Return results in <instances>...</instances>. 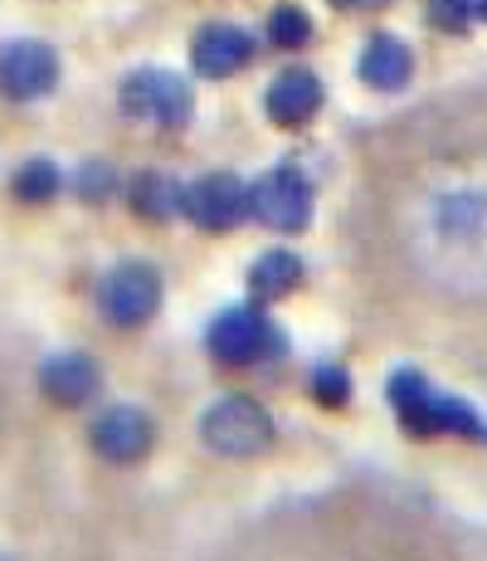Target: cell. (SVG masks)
<instances>
[{"instance_id":"1","label":"cell","mask_w":487,"mask_h":561,"mask_svg":"<svg viewBox=\"0 0 487 561\" xmlns=\"http://www.w3.org/2000/svg\"><path fill=\"white\" fill-rule=\"evenodd\" d=\"M385 401L399 415L405 435H415V439H439V435L483 439L487 435L478 410H473L468 401H459V396L434 391V386H429V376L415 371V366H395V371H390Z\"/></svg>"},{"instance_id":"2","label":"cell","mask_w":487,"mask_h":561,"mask_svg":"<svg viewBox=\"0 0 487 561\" xmlns=\"http://www.w3.org/2000/svg\"><path fill=\"white\" fill-rule=\"evenodd\" d=\"M205 352L230 371H248V366H268L288 357V332L264 312V304H234L205 328Z\"/></svg>"},{"instance_id":"3","label":"cell","mask_w":487,"mask_h":561,"mask_svg":"<svg viewBox=\"0 0 487 561\" xmlns=\"http://www.w3.org/2000/svg\"><path fill=\"white\" fill-rule=\"evenodd\" d=\"M200 439L224 459H254L274 445V415L254 396H224L200 415Z\"/></svg>"},{"instance_id":"4","label":"cell","mask_w":487,"mask_h":561,"mask_svg":"<svg viewBox=\"0 0 487 561\" xmlns=\"http://www.w3.org/2000/svg\"><path fill=\"white\" fill-rule=\"evenodd\" d=\"M161 308V274L147 259H123L103 274L97 284V312L113 322L117 332H137L156 318Z\"/></svg>"},{"instance_id":"5","label":"cell","mask_w":487,"mask_h":561,"mask_svg":"<svg viewBox=\"0 0 487 561\" xmlns=\"http://www.w3.org/2000/svg\"><path fill=\"white\" fill-rule=\"evenodd\" d=\"M248 220H258L264 230L298 234L312 225V181L302 176L292 161L264 171L258 181H248Z\"/></svg>"},{"instance_id":"6","label":"cell","mask_w":487,"mask_h":561,"mask_svg":"<svg viewBox=\"0 0 487 561\" xmlns=\"http://www.w3.org/2000/svg\"><path fill=\"white\" fill-rule=\"evenodd\" d=\"M117 103H123L127 117H142V123L176 133L195 113V89L171 69H132L123 79V89H117Z\"/></svg>"},{"instance_id":"7","label":"cell","mask_w":487,"mask_h":561,"mask_svg":"<svg viewBox=\"0 0 487 561\" xmlns=\"http://www.w3.org/2000/svg\"><path fill=\"white\" fill-rule=\"evenodd\" d=\"M59 89V54L45 39H10L0 45V99L39 103Z\"/></svg>"},{"instance_id":"8","label":"cell","mask_w":487,"mask_h":561,"mask_svg":"<svg viewBox=\"0 0 487 561\" xmlns=\"http://www.w3.org/2000/svg\"><path fill=\"white\" fill-rule=\"evenodd\" d=\"M89 445L107 463H142L151 455V445H156V425H151V415L142 405H127V401L107 405L93 415Z\"/></svg>"},{"instance_id":"9","label":"cell","mask_w":487,"mask_h":561,"mask_svg":"<svg viewBox=\"0 0 487 561\" xmlns=\"http://www.w3.org/2000/svg\"><path fill=\"white\" fill-rule=\"evenodd\" d=\"M181 215H186L195 230L224 234L248 215V186L234 176V171L195 176V181H186V205H181Z\"/></svg>"},{"instance_id":"10","label":"cell","mask_w":487,"mask_h":561,"mask_svg":"<svg viewBox=\"0 0 487 561\" xmlns=\"http://www.w3.org/2000/svg\"><path fill=\"white\" fill-rule=\"evenodd\" d=\"M39 391H45V401L63 410H83L103 396V366L79 347L54 352V357L39 362Z\"/></svg>"},{"instance_id":"11","label":"cell","mask_w":487,"mask_h":561,"mask_svg":"<svg viewBox=\"0 0 487 561\" xmlns=\"http://www.w3.org/2000/svg\"><path fill=\"white\" fill-rule=\"evenodd\" d=\"M254 54H258V39L240 25H224V20L200 25L190 39V64H195V73H205V79H230V73H240Z\"/></svg>"},{"instance_id":"12","label":"cell","mask_w":487,"mask_h":561,"mask_svg":"<svg viewBox=\"0 0 487 561\" xmlns=\"http://www.w3.org/2000/svg\"><path fill=\"white\" fill-rule=\"evenodd\" d=\"M264 107L278 127H308L322 107V79L312 69H283L268 83Z\"/></svg>"},{"instance_id":"13","label":"cell","mask_w":487,"mask_h":561,"mask_svg":"<svg viewBox=\"0 0 487 561\" xmlns=\"http://www.w3.org/2000/svg\"><path fill=\"white\" fill-rule=\"evenodd\" d=\"M366 89L375 93H399L409 79H415V54L409 45H399L395 35H371V45L361 49V64H356Z\"/></svg>"},{"instance_id":"14","label":"cell","mask_w":487,"mask_h":561,"mask_svg":"<svg viewBox=\"0 0 487 561\" xmlns=\"http://www.w3.org/2000/svg\"><path fill=\"white\" fill-rule=\"evenodd\" d=\"M302 288V259L292 250H264L248 264V298L254 304H283Z\"/></svg>"},{"instance_id":"15","label":"cell","mask_w":487,"mask_h":561,"mask_svg":"<svg viewBox=\"0 0 487 561\" xmlns=\"http://www.w3.org/2000/svg\"><path fill=\"white\" fill-rule=\"evenodd\" d=\"M123 196L142 220H171L186 205V181H176L171 171H137L123 186Z\"/></svg>"},{"instance_id":"16","label":"cell","mask_w":487,"mask_h":561,"mask_svg":"<svg viewBox=\"0 0 487 561\" xmlns=\"http://www.w3.org/2000/svg\"><path fill=\"white\" fill-rule=\"evenodd\" d=\"M10 191H15V201H25V205H49L63 191V176H59V167H54L49 157H30L25 167L15 171Z\"/></svg>"},{"instance_id":"17","label":"cell","mask_w":487,"mask_h":561,"mask_svg":"<svg viewBox=\"0 0 487 561\" xmlns=\"http://www.w3.org/2000/svg\"><path fill=\"white\" fill-rule=\"evenodd\" d=\"M73 191H79V201H89V205H103V201H113L117 191H123V176H117V167L113 161H83L79 171H73Z\"/></svg>"},{"instance_id":"18","label":"cell","mask_w":487,"mask_h":561,"mask_svg":"<svg viewBox=\"0 0 487 561\" xmlns=\"http://www.w3.org/2000/svg\"><path fill=\"white\" fill-rule=\"evenodd\" d=\"M268 45H278V49L312 45V15L302 5H278L274 15H268Z\"/></svg>"},{"instance_id":"19","label":"cell","mask_w":487,"mask_h":561,"mask_svg":"<svg viewBox=\"0 0 487 561\" xmlns=\"http://www.w3.org/2000/svg\"><path fill=\"white\" fill-rule=\"evenodd\" d=\"M312 401L322 410L351 405V371H346L341 362H317L312 366Z\"/></svg>"},{"instance_id":"20","label":"cell","mask_w":487,"mask_h":561,"mask_svg":"<svg viewBox=\"0 0 487 561\" xmlns=\"http://www.w3.org/2000/svg\"><path fill=\"white\" fill-rule=\"evenodd\" d=\"M434 20L449 30H463L468 20H487V0H434Z\"/></svg>"},{"instance_id":"21","label":"cell","mask_w":487,"mask_h":561,"mask_svg":"<svg viewBox=\"0 0 487 561\" xmlns=\"http://www.w3.org/2000/svg\"><path fill=\"white\" fill-rule=\"evenodd\" d=\"M332 5H341V10H375V5H385V0H332Z\"/></svg>"}]
</instances>
